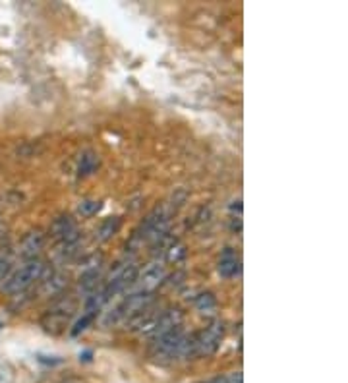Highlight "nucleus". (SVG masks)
<instances>
[{
	"label": "nucleus",
	"instance_id": "f257e3e1",
	"mask_svg": "<svg viewBox=\"0 0 348 383\" xmlns=\"http://www.w3.org/2000/svg\"><path fill=\"white\" fill-rule=\"evenodd\" d=\"M43 271H45V264H43L39 257L28 259V262H21L19 266L12 267L8 271V275L0 281V291L10 296L26 293L29 286L41 279Z\"/></svg>",
	"mask_w": 348,
	"mask_h": 383
},
{
	"label": "nucleus",
	"instance_id": "f03ea898",
	"mask_svg": "<svg viewBox=\"0 0 348 383\" xmlns=\"http://www.w3.org/2000/svg\"><path fill=\"white\" fill-rule=\"evenodd\" d=\"M222 339H224V324L221 320H215L209 324L202 333L195 335V358H207L213 356L221 348Z\"/></svg>",
	"mask_w": 348,
	"mask_h": 383
},
{
	"label": "nucleus",
	"instance_id": "7ed1b4c3",
	"mask_svg": "<svg viewBox=\"0 0 348 383\" xmlns=\"http://www.w3.org/2000/svg\"><path fill=\"white\" fill-rule=\"evenodd\" d=\"M182 320H184V315L178 308L166 310V312H163V314L157 315L153 324L149 325L142 335H145L147 339L155 341V339H159L161 335L168 333V331H173V329H176V327H180V325H182Z\"/></svg>",
	"mask_w": 348,
	"mask_h": 383
},
{
	"label": "nucleus",
	"instance_id": "20e7f679",
	"mask_svg": "<svg viewBox=\"0 0 348 383\" xmlns=\"http://www.w3.org/2000/svg\"><path fill=\"white\" fill-rule=\"evenodd\" d=\"M164 277H166L164 264H161V262L149 264V266L145 267L144 271H139V275H137V281H135V283H139V288H137V291H142V293H153L155 288L163 283Z\"/></svg>",
	"mask_w": 348,
	"mask_h": 383
},
{
	"label": "nucleus",
	"instance_id": "39448f33",
	"mask_svg": "<svg viewBox=\"0 0 348 383\" xmlns=\"http://www.w3.org/2000/svg\"><path fill=\"white\" fill-rule=\"evenodd\" d=\"M43 246H45V235L41 230H31L19 242L18 255L21 257V262L35 259V257H39V252L43 250Z\"/></svg>",
	"mask_w": 348,
	"mask_h": 383
},
{
	"label": "nucleus",
	"instance_id": "423d86ee",
	"mask_svg": "<svg viewBox=\"0 0 348 383\" xmlns=\"http://www.w3.org/2000/svg\"><path fill=\"white\" fill-rule=\"evenodd\" d=\"M238 273H240V259H238V255L232 254L231 250H226L219 259V275L222 279H232Z\"/></svg>",
	"mask_w": 348,
	"mask_h": 383
},
{
	"label": "nucleus",
	"instance_id": "0eeeda50",
	"mask_svg": "<svg viewBox=\"0 0 348 383\" xmlns=\"http://www.w3.org/2000/svg\"><path fill=\"white\" fill-rule=\"evenodd\" d=\"M120 217H108L105 219L101 226H99V230H97V240L99 242H106L108 238H113V236L118 233V228H120Z\"/></svg>",
	"mask_w": 348,
	"mask_h": 383
},
{
	"label": "nucleus",
	"instance_id": "6e6552de",
	"mask_svg": "<svg viewBox=\"0 0 348 383\" xmlns=\"http://www.w3.org/2000/svg\"><path fill=\"white\" fill-rule=\"evenodd\" d=\"M97 281H99V269H86L79 279V286L86 293H93L97 288Z\"/></svg>",
	"mask_w": 348,
	"mask_h": 383
},
{
	"label": "nucleus",
	"instance_id": "1a4fd4ad",
	"mask_svg": "<svg viewBox=\"0 0 348 383\" xmlns=\"http://www.w3.org/2000/svg\"><path fill=\"white\" fill-rule=\"evenodd\" d=\"M195 306H197V310H200L203 315L213 314L215 308H217V300H215V296H213L211 293H205V295H202L195 300Z\"/></svg>",
	"mask_w": 348,
	"mask_h": 383
},
{
	"label": "nucleus",
	"instance_id": "9d476101",
	"mask_svg": "<svg viewBox=\"0 0 348 383\" xmlns=\"http://www.w3.org/2000/svg\"><path fill=\"white\" fill-rule=\"evenodd\" d=\"M186 254H188V252H186V246L180 244V242H178V244H173L166 250V262H168V264H178V262H182L184 257H186Z\"/></svg>",
	"mask_w": 348,
	"mask_h": 383
},
{
	"label": "nucleus",
	"instance_id": "9b49d317",
	"mask_svg": "<svg viewBox=\"0 0 348 383\" xmlns=\"http://www.w3.org/2000/svg\"><path fill=\"white\" fill-rule=\"evenodd\" d=\"M97 165V157L93 153H86L81 161H79V177H87L93 173V168Z\"/></svg>",
	"mask_w": 348,
	"mask_h": 383
},
{
	"label": "nucleus",
	"instance_id": "f8f14e48",
	"mask_svg": "<svg viewBox=\"0 0 348 383\" xmlns=\"http://www.w3.org/2000/svg\"><path fill=\"white\" fill-rule=\"evenodd\" d=\"M99 209H101V202H97V199H86L79 204V213L84 217L95 215Z\"/></svg>",
	"mask_w": 348,
	"mask_h": 383
},
{
	"label": "nucleus",
	"instance_id": "ddd939ff",
	"mask_svg": "<svg viewBox=\"0 0 348 383\" xmlns=\"http://www.w3.org/2000/svg\"><path fill=\"white\" fill-rule=\"evenodd\" d=\"M12 264H14L12 255L8 252H0V281L8 275V271L12 269Z\"/></svg>",
	"mask_w": 348,
	"mask_h": 383
},
{
	"label": "nucleus",
	"instance_id": "4468645a",
	"mask_svg": "<svg viewBox=\"0 0 348 383\" xmlns=\"http://www.w3.org/2000/svg\"><path fill=\"white\" fill-rule=\"evenodd\" d=\"M91 320H93V314H91V312H87V314L84 315V317H81V320H79L76 325H74V329H72V335L76 337V335H79L81 331H86L87 324H89Z\"/></svg>",
	"mask_w": 348,
	"mask_h": 383
},
{
	"label": "nucleus",
	"instance_id": "2eb2a0df",
	"mask_svg": "<svg viewBox=\"0 0 348 383\" xmlns=\"http://www.w3.org/2000/svg\"><path fill=\"white\" fill-rule=\"evenodd\" d=\"M207 383H226V377L222 375V377H215V380H211V382Z\"/></svg>",
	"mask_w": 348,
	"mask_h": 383
}]
</instances>
